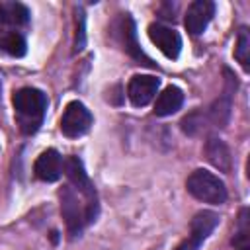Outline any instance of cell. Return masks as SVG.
I'll use <instances>...</instances> for the list:
<instances>
[{
	"instance_id": "cell-1",
	"label": "cell",
	"mask_w": 250,
	"mask_h": 250,
	"mask_svg": "<svg viewBox=\"0 0 250 250\" xmlns=\"http://www.w3.org/2000/svg\"><path fill=\"white\" fill-rule=\"evenodd\" d=\"M61 211L66 223V229L72 236L80 234L84 225L96 219L98 215V199L86 197L78 189H74L70 184L61 189Z\"/></svg>"
},
{
	"instance_id": "cell-2",
	"label": "cell",
	"mask_w": 250,
	"mask_h": 250,
	"mask_svg": "<svg viewBox=\"0 0 250 250\" xmlns=\"http://www.w3.org/2000/svg\"><path fill=\"white\" fill-rule=\"evenodd\" d=\"M14 109L20 129L25 135H31L39 129L43 121L47 109V96L37 88H21L14 94Z\"/></svg>"
},
{
	"instance_id": "cell-3",
	"label": "cell",
	"mask_w": 250,
	"mask_h": 250,
	"mask_svg": "<svg viewBox=\"0 0 250 250\" xmlns=\"http://www.w3.org/2000/svg\"><path fill=\"white\" fill-rule=\"evenodd\" d=\"M186 188L195 199H199L203 203L219 205V203H225V199H227V188H225L223 180H219V176H215L207 170L191 172L186 182Z\"/></svg>"
},
{
	"instance_id": "cell-4",
	"label": "cell",
	"mask_w": 250,
	"mask_h": 250,
	"mask_svg": "<svg viewBox=\"0 0 250 250\" xmlns=\"http://www.w3.org/2000/svg\"><path fill=\"white\" fill-rule=\"evenodd\" d=\"M90 125H92V113L84 104L70 102L64 107L62 117H61V131L64 137L68 139L82 137L84 133H88Z\"/></svg>"
},
{
	"instance_id": "cell-5",
	"label": "cell",
	"mask_w": 250,
	"mask_h": 250,
	"mask_svg": "<svg viewBox=\"0 0 250 250\" xmlns=\"http://www.w3.org/2000/svg\"><path fill=\"white\" fill-rule=\"evenodd\" d=\"M219 225V215L213 211H199L189 225V234L188 238L176 248V250H197L205 238L213 232V229Z\"/></svg>"
},
{
	"instance_id": "cell-6",
	"label": "cell",
	"mask_w": 250,
	"mask_h": 250,
	"mask_svg": "<svg viewBox=\"0 0 250 250\" xmlns=\"http://www.w3.org/2000/svg\"><path fill=\"white\" fill-rule=\"evenodd\" d=\"M158 86H160V80L156 76L137 74V76L131 78V82L127 86V96H129V100L135 107H145L154 100V96L158 92Z\"/></svg>"
},
{
	"instance_id": "cell-7",
	"label": "cell",
	"mask_w": 250,
	"mask_h": 250,
	"mask_svg": "<svg viewBox=\"0 0 250 250\" xmlns=\"http://www.w3.org/2000/svg\"><path fill=\"white\" fill-rule=\"evenodd\" d=\"M215 14V4L211 0H195L188 6V12H186V29L191 33V35H199L205 31V27L209 25L211 18Z\"/></svg>"
},
{
	"instance_id": "cell-8",
	"label": "cell",
	"mask_w": 250,
	"mask_h": 250,
	"mask_svg": "<svg viewBox=\"0 0 250 250\" xmlns=\"http://www.w3.org/2000/svg\"><path fill=\"white\" fill-rule=\"evenodd\" d=\"M148 37L150 41L164 53V57L168 59H176L182 51V39L180 35L166 27V25H160V23H150L148 25Z\"/></svg>"
},
{
	"instance_id": "cell-9",
	"label": "cell",
	"mask_w": 250,
	"mask_h": 250,
	"mask_svg": "<svg viewBox=\"0 0 250 250\" xmlns=\"http://www.w3.org/2000/svg\"><path fill=\"white\" fill-rule=\"evenodd\" d=\"M62 168H64L62 156L55 148H47L37 156L33 172L43 182H57L61 178V174H62Z\"/></svg>"
},
{
	"instance_id": "cell-10",
	"label": "cell",
	"mask_w": 250,
	"mask_h": 250,
	"mask_svg": "<svg viewBox=\"0 0 250 250\" xmlns=\"http://www.w3.org/2000/svg\"><path fill=\"white\" fill-rule=\"evenodd\" d=\"M62 170H64V174H66V178H68V182H70V186L74 189H78L86 197L96 199V189H94V186H92V182H90V178H88V174L84 170V164H82V160L78 156H68L64 160V168Z\"/></svg>"
},
{
	"instance_id": "cell-11",
	"label": "cell",
	"mask_w": 250,
	"mask_h": 250,
	"mask_svg": "<svg viewBox=\"0 0 250 250\" xmlns=\"http://www.w3.org/2000/svg\"><path fill=\"white\" fill-rule=\"evenodd\" d=\"M182 104H184V92L178 86H168L158 94L154 104V113L158 117L172 115L182 107Z\"/></svg>"
},
{
	"instance_id": "cell-12",
	"label": "cell",
	"mask_w": 250,
	"mask_h": 250,
	"mask_svg": "<svg viewBox=\"0 0 250 250\" xmlns=\"http://www.w3.org/2000/svg\"><path fill=\"white\" fill-rule=\"evenodd\" d=\"M207 160L221 172H230V150L221 139H209L205 145Z\"/></svg>"
},
{
	"instance_id": "cell-13",
	"label": "cell",
	"mask_w": 250,
	"mask_h": 250,
	"mask_svg": "<svg viewBox=\"0 0 250 250\" xmlns=\"http://www.w3.org/2000/svg\"><path fill=\"white\" fill-rule=\"evenodd\" d=\"M0 51H4L6 55L10 57H23L27 47H25V39L16 33V31H10V33H4L0 37Z\"/></svg>"
},
{
	"instance_id": "cell-14",
	"label": "cell",
	"mask_w": 250,
	"mask_h": 250,
	"mask_svg": "<svg viewBox=\"0 0 250 250\" xmlns=\"http://www.w3.org/2000/svg\"><path fill=\"white\" fill-rule=\"evenodd\" d=\"M121 35H123L125 51H127V53H131V55H133V57H137V59H145V61H146V64H150V62H148V59L143 55L141 47L137 45V39H135V23H133V20H131V18H127V16L123 18Z\"/></svg>"
},
{
	"instance_id": "cell-15",
	"label": "cell",
	"mask_w": 250,
	"mask_h": 250,
	"mask_svg": "<svg viewBox=\"0 0 250 250\" xmlns=\"http://www.w3.org/2000/svg\"><path fill=\"white\" fill-rule=\"evenodd\" d=\"M4 14H6V23L12 25H25L29 20V12L23 4H6L4 6Z\"/></svg>"
},
{
	"instance_id": "cell-16",
	"label": "cell",
	"mask_w": 250,
	"mask_h": 250,
	"mask_svg": "<svg viewBox=\"0 0 250 250\" xmlns=\"http://www.w3.org/2000/svg\"><path fill=\"white\" fill-rule=\"evenodd\" d=\"M248 53H250V35H248V29H240L238 41H236V49H234V57L242 64L244 70L250 68V64H248Z\"/></svg>"
},
{
	"instance_id": "cell-17",
	"label": "cell",
	"mask_w": 250,
	"mask_h": 250,
	"mask_svg": "<svg viewBox=\"0 0 250 250\" xmlns=\"http://www.w3.org/2000/svg\"><path fill=\"white\" fill-rule=\"evenodd\" d=\"M4 23H6V14H4V6H0V31H2Z\"/></svg>"
},
{
	"instance_id": "cell-18",
	"label": "cell",
	"mask_w": 250,
	"mask_h": 250,
	"mask_svg": "<svg viewBox=\"0 0 250 250\" xmlns=\"http://www.w3.org/2000/svg\"><path fill=\"white\" fill-rule=\"evenodd\" d=\"M238 250H248V246H240V248H238Z\"/></svg>"
}]
</instances>
